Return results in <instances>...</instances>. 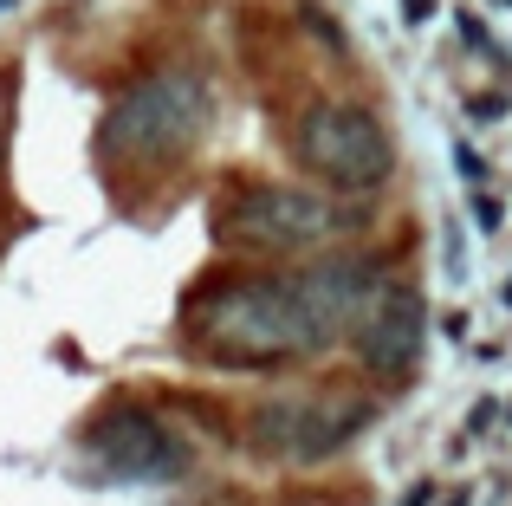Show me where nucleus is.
<instances>
[{"label":"nucleus","mask_w":512,"mask_h":506,"mask_svg":"<svg viewBox=\"0 0 512 506\" xmlns=\"http://www.w3.org/2000/svg\"><path fill=\"white\" fill-rule=\"evenodd\" d=\"M299 163L312 169L318 182H331V189L344 195H370L389 182V169H396V150H389V130L376 124L363 104H312V111L299 117Z\"/></svg>","instance_id":"5"},{"label":"nucleus","mask_w":512,"mask_h":506,"mask_svg":"<svg viewBox=\"0 0 512 506\" xmlns=\"http://www.w3.org/2000/svg\"><path fill=\"white\" fill-rule=\"evenodd\" d=\"M428 13H435V0H402V20H409V26H422Z\"/></svg>","instance_id":"12"},{"label":"nucleus","mask_w":512,"mask_h":506,"mask_svg":"<svg viewBox=\"0 0 512 506\" xmlns=\"http://www.w3.org/2000/svg\"><path fill=\"white\" fill-rule=\"evenodd\" d=\"M376 422L370 396L350 390H305V396H273L247 416V442L260 455L286 461V468H312V461H331L357 442Z\"/></svg>","instance_id":"3"},{"label":"nucleus","mask_w":512,"mask_h":506,"mask_svg":"<svg viewBox=\"0 0 512 506\" xmlns=\"http://www.w3.org/2000/svg\"><path fill=\"white\" fill-rule=\"evenodd\" d=\"M454 169H461L467 182H487V163H480V150H474V143H454Z\"/></svg>","instance_id":"10"},{"label":"nucleus","mask_w":512,"mask_h":506,"mask_svg":"<svg viewBox=\"0 0 512 506\" xmlns=\"http://www.w3.org/2000/svg\"><path fill=\"white\" fill-rule=\"evenodd\" d=\"M467 117H474V124H506V98L480 91V98H467Z\"/></svg>","instance_id":"8"},{"label":"nucleus","mask_w":512,"mask_h":506,"mask_svg":"<svg viewBox=\"0 0 512 506\" xmlns=\"http://www.w3.org/2000/svg\"><path fill=\"white\" fill-rule=\"evenodd\" d=\"M350 351H357V364L370 370V377L383 383H402L415 364H422V344H428V299L422 286H409V279H376L370 299L357 305V318H350Z\"/></svg>","instance_id":"6"},{"label":"nucleus","mask_w":512,"mask_h":506,"mask_svg":"<svg viewBox=\"0 0 512 506\" xmlns=\"http://www.w3.org/2000/svg\"><path fill=\"white\" fill-rule=\"evenodd\" d=\"M85 455L98 461V474L130 481V487L175 481V474L188 468V448L169 435V422L156 416V409H137V403L104 409V416L85 429Z\"/></svg>","instance_id":"7"},{"label":"nucleus","mask_w":512,"mask_h":506,"mask_svg":"<svg viewBox=\"0 0 512 506\" xmlns=\"http://www.w3.org/2000/svg\"><path fill=\"white\" fill-rule=\"evenodd\" d=\"M467 500H474V494H467V487H454V500H448V506H467Z\"/></svg>","instance_id":"14"},{"label":"nucleus","mask_w":512,"mask_h":506,"mask_svg":"<svg viewBox=\"0 0 512 506\" xmlns=\"http://www.w3.org/2000/svg\"><path fill=\"white\" fill-rule=\"evenodd\" d=\"M500 305H506V312H512V273H506V286H500Z\"/></svg>","instance_id":"13"},{"label":"nucleus","mask_w":512,"mask_h":506,"mask_svg":"<svg viewBox=\"0 0 512 506\" xmlns=\"http://www.w3.org/2000/svg\"><path fill=\"white\" fill-rule=\"evenodd\" d=\"M376 279H383V266L370 253H338V260H318L305 273L221 279L188 305V344L227 370L305 364L350 331Z\"/></svg>","instance_id":"1"},{"label":"nucleus","mask_w":512,"mask_h":506,"mask_svg":"<svg viewBox=\"0 0 512 506\" xmlns=\"http://www.w3.org/2000/svg\"><path fill=\"white\" fill-rule=\"evenodd\" d=\"M344 228V208L299 182H253L221 208V241L253 253H312Z\"/></svg>","instance_id":"4"},{"label":"nucleus","mask_w":512,"mask_h":506,"mask_svg":"<svg viewBox=\"0 0 512 506\" xmlns=\"http://www.w3.org/2000/svg\"><path fill=\"white\" fill-rule=\"evenodd\" d=\"M500 215H506V208H500V195H474V221H480V228H500Z\"/></svg>","instance_id":"11"},{"label":"nucleus","mask_w":512,"mask_h":506,"mask_svg":"<svg viewBox=\"0 0 512 506\" xmlns=\"http://www.w3.org/2000/svg\"><path fill=\"white\" fill-rule=\"evenodd\" d=\"M7 137H13V78L0 72V169H7Z\"/></svg>","instance_id":"9"},{"label":"nucleus","mask_w":512,"mask_h":506,"mask_svg":"<svg viewBox=\"0 0 512 506\" xmlns=\"http://www.w3.org/2000/svg\"><path fill=\"white\" fill-rule=\"evenodd\" d=\"M208 104H214L208 78H201L195 65H163V72L137 78V85L104 111L98 150L111 156V163H137V169L175 163V156L208 130Z\"/></svg>","instance_id":"2"}]
</instances>
